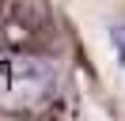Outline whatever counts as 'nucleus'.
Returning a JSON list of instances; mask_svg holds the SVG:
<instances>
[{
  "mask_svg": "<svg viewBox=\"0 0 125 121\" xmlns=\"http://www.w3.org/2000/svg\"><path fill=\"white\" fill-rule=\"evenodd\" d=\"M110 38H114V49H117V57H121V64H125V27H114Z\"/></svg>",
  "mask_w": 125,
  "mask_h": 121,
  "instance_id": "nucleus-1",
  "label": "nucleus"
}]
</instances>
